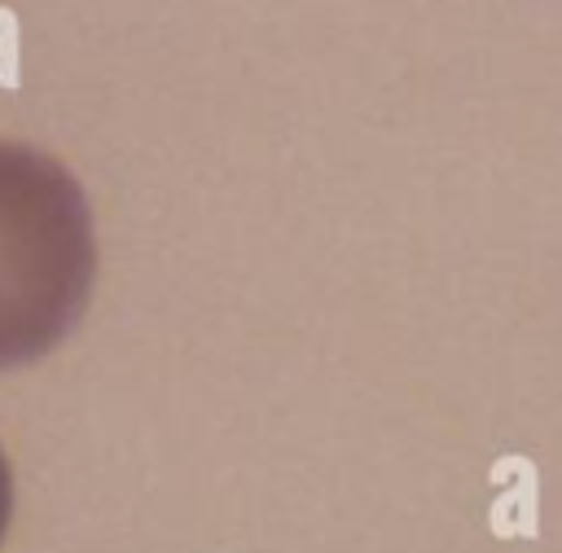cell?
I'll return each instance as SVG.
<instances>
[{"label":"cell","instance_id":"cell-1","mask_svg":"<svg viewBox=\"0 0 562 553\" xmlns=\"http://www.w3.org/2000/svg\"><path fill=\"white\" fill-rule=\"evenodd\" d=\"M97 276L92 211L79 180L31 145L0 140V369L53 351Z\"/></svg>","mask_w":562,"mask_h":553},{"label":"cell","instance_id":"cell-2","mask_svg":"<svg viewBox=\"0 0 562 553\" xmlns=\"http://www.w3.org/2000/svg\"><path fill=\"white\" fill-rule=\"evenodd\" d=\"M9 514H13V478H9V461H4V452H0V540H4Z\"/></svg>","mask_w":562,"mask_h":553}]
</instances>
